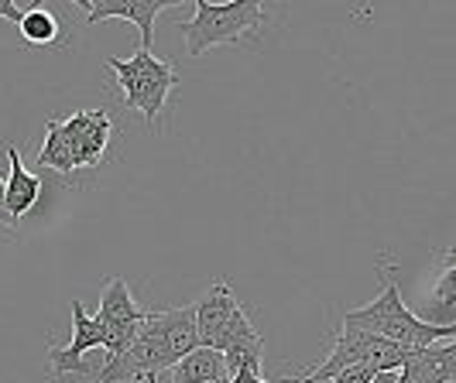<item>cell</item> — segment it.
I'll return each instance as SVG.
<instances>
[{"instance_id":"1","label":"cell","mask_w":456,"mask_h":383,"mask_svg":"<svg viewBox=\"0 0 456 383\" xmlns=\"http://www.w3.org/2000/svg\"><path fill=\"white\" fill-rule=\"evenodd\" d=\"M343 325L370 332V336L391 339V342L409 346V349H426V346H439L443 339H456V322H426V318L411 315L395 271H388V277H385V291L364 308L346 312Z\"/></svg>"},{"instance_id":"2","label":"cell","mask_w":456,"mask_h":383,"mask_svg":"<svg viewBox=\"0 0 456 383\" xmlns=\"http://www.w3.org/2000/svg\"><path fill=\"white\" fill-rule=\"evenodd\" d=\"M265 21H268L265 7L251 0H230V4L196 0V18L179 24V31L185 35L189 59H200L206 48L237 45L244 35L257 31Z\"/></svg>"},{"instance_id":"3","label":"cell","mask_w":456,"mask_h":383,"mask_svg":"<svg viewBox=\"0 0 456 383\" xmlns=\"http://www.w3.org/2000/svg\"><path fill=\"white\" fill-rule=\"evenodd\" d=\"M107 68L117 76V90L124 96V107L137 110L148 124L159 120V113L165 110L168 96L179 83L175 66L144 48H137L134 59H107Z\"/></svg>"},{"instance_id":"4","label":"cell","mask_w":456,"mask_h":383,"mask_svg":"<svg viewBox=\"0 0 456 383\" xmlns=\"http://www.w3.org/2000/svg\"><path fill=\"white\" fill-rule=\"evenodd\" d=\"M196 322H200V342L216 349V353L230 349L237 339L257 332L244 312V305L237 301L230 281H216L206 288V294L196 301Z\"/></svg>"},{"instance_id":"5","label":"cell","mask_w":456,"mask_h":383,"mask_svg":"<svg viewBox=\"0 0 456 383\" xmlns=\"http://www.w3.org/2000/svg\"><path fill=\"white\" fill-rule=\"evenodd\" d=\"M93 318L100 322V329L107 336V356H117L137 339L148 312L137 308L134 294H131L124 277H110L103 284V291H100V312Z\"/></svg>"},{"instance_id":"6","label":"cell","mask_w":456,"mask_h":383,"mask_svg":"<svg viewBox=\"0 0 456 383\" xmlns=\"http://www.w3.org/2000/svg\"><path fill=\"white\" fill-rule=\"evenodd\" d=\"M90 349H107V336L100 329V322L86 315V308L79 301H72V342L66 349L48 346V373L52 377H66V373H90V366L83 363V356Z\"/></svg>"},{"instance_id":"7","label":"cell","mask_w":456,"mask_h":383,"mask_svg":"<svg viewBox=\"0 0 456 383\" xmlns=\"http://www.w3.org/2000/svg\"><path fill=\"white\" fill-rule=\"evenodd\" d=\"M66 124L69 148H72V158L76 168H96L103 155H107V144H110V116L107 110H76Z\"/></svg>"},{"instance_id":"8","label":"cell","mask_w":456,"mask_h":383,"mask_svg":"<svg viewBox=\"0 0 456 383\" xmlns=\"http://www.w3.org/2000/svg\"><path fill=\"white\" fill-rule=\"evenodd\" d=\"M165 7H172V4H161V0H83L86 24L110 21V18L137 24V31H141V48H144V52H151V42H155V18H159Z\"/></svg>"},{"instance_id":"9","label":"cell","mask_w":456,"mask_h":383,"mask_svg":"<svg viewBox=\"0 0 456 383\" xmlns=\"http://www.w3.org/2000/svg\"><path fill=\"white\" fill-rule=\"evenodd\" d=\"M456 380V342H439L426 349H411L398 383H453Z\"/></svg>"},{"instance_id":"10","label":"cell","mask_w":456,"mask_h":383,"mask_svg":"<svg viewBox=\"0 0 456 383\" xmlns=\"http://www.w3.org/2000/svg\"><path fill=\"white\" fill-rule=\"evenodd\" d=\"M7 158H11V179H7V216L11 223L18 226L28 209H35L38 195H42V179L31 175L28 168L21 164V155L14 144H7Z\"/></svg>"},{"instance_id":"11","label":"cell","mask_w":456,"mask_h":383,"mask_svg":"<svg viewBox=\"0 0 456 383\" xmlns=\"http://www.w3.org/2000/svg\"><path fill=\"white\" fill-rule=\"evenodd\" d=\"M172 383H230L227 360H224V353L200 346L172 366Z\"/></svg>"},{"instance_id":"12","label":"cell","mask_w":456,"mask_h":383,"mask_svg":"<svg viewBox=\"0 0 456 383\" xmlns=\"http://www.w3.org/2000/svg\"><path fill=\"white\" fill-rule=\"evenodd\" d=\"M38 168H52V172H76V158H72V148H69L66 124L62 120H48L45 124V144L38 151Z\"/></svg>"},{"instance_id":"13","label":"cell","mask_w":456,"mask_h":383,"mask_svg":"<svg viewBox=\"0 0 456 383\" xmlns=\"http://www.w3.org/2000/svg\"><path fill=\"white\" fill-rule=\"evenodd\" d=\"M21 28V38L28 45H59V18L42 7V4H31L28 11H24V21L18 24Z\"/></svg>"},{"instance_id":"14","label":"cell","mask_w":456,"mask_h":383,"mask_svg":"<svg viewBox=\"0 0 456 383\" xmlns=\"http://www.w3.org/2000/svg\"><path fill=\"white\" fill-rule=\"evenodd\" d=\"M224 360H227L230 380H233L237 373H244V370L261 373V363H265V339H261V332H251V336L237 339L230 349H224Z\"/></svg>"},{"instance_id":"15","label":"cell","mask_w":456,"mask_h":383,"mask_svg":"<svg viewBox=\"0 0 456 383\" xmlns=\"http://www.w3.org/2000/svg\"><path fill=\"white\" fill-rule=\"evenodd\" d=\"M439 264H443V274H439V281H436V301H439V308L450 301L456 294V247L453 250H443L439 253Z\"/></svg>"},{"instance_id":"16","label":"cell","mask_w":456,"mask_h":383,"mask_svg":"<svg viewBox=\"0 0 456 383\" xmlns=\"http://www.w3.org/2000/svg\"><path fill=\"white\" fill-rule=\"evenodd\" d=\"M378 377V370H370V366H350V370H343L337 380L330 383H370Z\"/></svg>"},{"instance_id":"17","label":"cell","mask_w":456,"mask_h":383,"mask_svg":"<svg viewBox=\"0 0 456 383\" xmlns=\"http://www.w3.org/2000/svg\"><path fill=\"white\" fill-rule=\"evenodd\" d=\"M24 11H28V7H18L14 0H0V18H4V21L21 24L24 21Z\"/></svg>"},{"instance_id":"18","label":"cell","mask_w":456,"mask_h":383,"mask_svg":"<svg viewBox=\"0 0 456 383\" xmlns=\"http://www.w3.org/2000/svg\"><path fill=\"white\" fill-rule=\"evenodd\" d=\"M0 223L14 226L11 223V216H7V181H0Z\"/></svg>"},{"instance_id":"19","label":"cell","mask_w":456,"mask_h":383,"mask_svg":"<svg viewBox=\"0 0 456 383\" xmlns=\"http://www.w3.org/2000/svg\"><path fill=\"white\" fill-rule=\"evenodd\" d=\"M230 383H268V380H265L261 373H251V370H244V373H237V377H233Z\"/></svg>"},{"instance_id":"20","label":"cell","mask_w":456,"mask_h":383,"mask_svg":"<svg viewBox=\"0 0 456 383\" xmlns=\"http://www.w3.org/2000/svg\"><path fill=\"white\" fill-rule=\"evenodd\" d=\"M370 383H398V373H378Z\"/></svg>"},{"instance_id":"21","label":"cell","mask_w":456,"mask_h":383,"mask_svg":"<svg viewBox=\"0 0 456 383\" xmlns=\"http://www.w3.org/2000/svg\"><path fill=\"white\" fill-rule=\"evenodd\" d=\"M450 308H456V294L450 298V301H446V305H443V312H450Z\"/></svg>"},{"instance_id":"22","label":"cell","mask_w":456,"mask_h":383,"mask_svg":"<svg viewBox=\"0 0 456 383\" xmlns=\"http://www.w3.org/2000/svg\"><path fill=\"white\" fill-rule=\"evenodd\" d=\"M148 383H159V377H151V380H148Z\"/></svg>"}]
</instances>
